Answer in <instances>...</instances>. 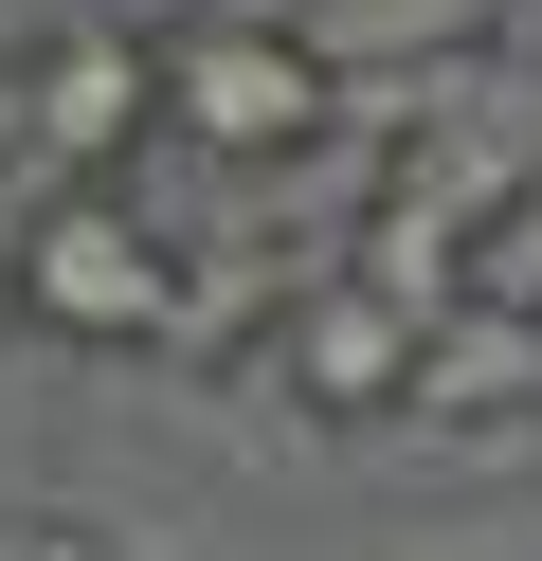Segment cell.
I'll list each match as a JSON object with an SVG mask.
<instances>
[{
    "instance_id": "52a82bcc",
    "label": "cell",
    "mask_w": 542,
    "mask_h": 561,
    "mask_svg": "<svg viewBox=\"0 0 542 561\" xmlns=\"http://www.w3.org/2000/svg\"><path fill=\"white\" fill-rule=\"evenodd\" d=\"M0 561H108V525H0Z\"/></svg>"
},
{
    "instance_id": "277c9868",
    "label": "cell",
    "mask_w": 542,
    "mask_h": 561,
    "mask_svg": "<svg viewBox=\"0 0 542 561\" xmlns=\"http://www.w3.org/2000/svg\"><path fill=\"white\" fill-rule=\"evenodd\" d=\"M272 380H289V416L361 435V416H397V380H416V308H380L361 272H308V290L272 308Z\"/></svg>"
},
{
    "instance_id": "6da1fadb",
    "label": "cell",
    "mask_w": 542,
    "mask_h": 561,
    "mask_svg": "<svg viewBox=\"0 0 542 561\" xmlns=\"http://www.w3.org/2000/svg\"><path fill=\"white\" fill-rule=\"evenodd\" d=\"M0 272H19V327H36V344H181V236L145 218L127 182L19 199Z\"/></svg>"
},
{
    "instance_id": "ba28073f",
    "label": "cell",
    "mask_w": 542,
    "mask_h": 561,
    "mask_svg": "<svg viewBox=\"0 0 542 561\" xmlns=\"http://www.w3.org/2000/svg\"><path fill=\"white\" fill-rule=\"evenodd\" d=\"M524 37H542V0H524Z\"/></svg>"
},
{
    "instance_id": "8992f818",
    "label": "cell",
    "mask_w": 542,
    "mask_h": 561,
    "mask_svg": "<svg viewBox=\"0 0 542 561\" xmlns=\"http://www.w3.org/2000/svg\"><path fill=\"white\" fill-rule=\"evenodd\" d=\"M452 290H470V308H506V327H542V182L470 218V272H452Z\"/></svg>"
},
{
    "instance_id": "3957f363",
    "label": "cell",
    "mask_w": 542,
    "mask_h": 561,
    "mask_svg": "<svg viewBox=\"0 0 542 561\" xmlns=\"http://www.w3.org/2000/svg\"><path fill=\"white\" fill-rule=\"evenodd\" d=\"M0 146H19V199H91V182H127V163L163 146V73H145V37H127V19L36 37L19 73H0Z\"/></svg>"
},
{
    "instance_id": "7a4b0ae2",
    "label": "cell",
    "mask_w": 542,
    "mask_h": 561,
    "mask_svg": "<svg viewBox=\"0 0 542 561\" xmlns=\"http://www.w3.org/2000/svg\"><path fill=\"white\" fill-rule=\"evenodd\" d=\"M145 73H163V146L199 163H308L344 127V73L289 19H181V37H145Z\"/></svg>"
},
{
    "instance_id": "5b68a950",
    "label": "cell",
    "mask_w": 542,
    "mask_h": 561,
    "mask_svg": "<svg viewBox=\"0 0 542 561\" xmlns=\"http://www.w3.org/2000/svg\"><path fill=\"white\" fill-rule=\"evenodd\" d=\"M397 416H416V435H524V416H542V327H506V308H434Z\"/></svg>"
}]
</instances>
